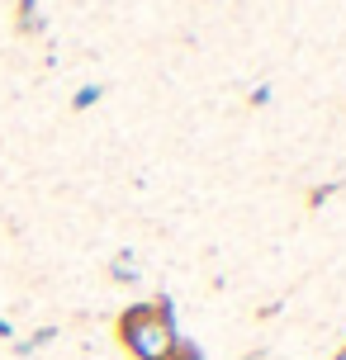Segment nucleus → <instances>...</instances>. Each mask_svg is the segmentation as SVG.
I'll use <instances>...</instances> for the list:
<instances>
[{"label":"nucleus","mask_w":346,"mask_h":360,"mask_svg":"<svg viewBox=\"0 0 346 360\" xmlns=\"http://www.w3.org/2000/svg\"><path fill=\"white\" fill-rule=\"evenodd\" d=\"M114 337L133 360H166V351L176 346V299L171 294H157L147 304H133L119 313L114 323Z\"/></svg>","instance_id":"obj_1"},{"label":"nucleus","mask_w":346,"mask_h":360,"mask_svg":"<svg viewBox=\"0 0 346 360\" xmlns=\"http://www.w3.org/2000/svg\"><path fill=\"white\" fill-rule=\"evenodd\" d=\"M15 34L19 38H43L48 34V15H43L38 0H19L15 5Z\"/></svg>","instance_id":"obj_2"},{"label":"nucleus","mask_w":346,"mask_h":360,"mask_svg":"<svg viewBox=\"0 0 346 360\" xmlns=\"http://www.w3.org/2000/svg\"><path fill=\"white\" fill-rule=\"evenodd\" d=\"M138 275H143V270H138V256H133V252H119L110 261V280H119V285H133Z\"/></svg>","instance_id":"obj_3"},{"label":"nucleus","mask_w":346,"mask_h":360,"mask_svg":"<svg viewBox=\"0 0 346 360\" xmlns=\"http://www.w3.org/2000/svg\"><path fill=\"white\" fill-rule=\"evenodd\" d=\"M100 100H105V86L95 81V86H81V90L72 95V109H76V114H86V109H95Z\"/></svg>","instance_id":"obj_4"},{"label":"nucleus","mask_w":346,"mask_h":360,"mask_svg":"<svg viewBox=\"0 0 346 360\" xmlns=\"http://www.w3.org/2000/svg\"><path fill=\"white\" fill-rule=\"evenodd\" d=\"M166 360H204V351L190 342V337H176V346L166 351Z\"/></svg>","instance_id":"obj_5"},{"label":"nucleus","mask_w":346,"mask_h":360,"mask_svg":"<svg viewBox=\"0 0 346 360\" xmlns=\"http://www.w3.org/2000/svg\"><path fill=\"white\" fill-rule=\"evenodd\" d=\"M53 337H57V327H38L34 337H29V342H24V346H15V351H19V356H34L38 346H48V342H53Z\"/></svg>","instance_id":"obj_6"},{"label":"nucleus","mask_w":346,"mask_h":360,"mask_svg":"<svg viewBox=\"0 0 346 360\" xmlns=\"http://www.w3.org/2000/svg\"><path fill=\"white\" fill-rule=\"evenodd\" d=\"M337 190H342V180H332V185H318V190H309V209H323V204H328Z\"/></svg>","instance_id":"obj_7"},{"label":"nucleus","mask_w":346,"mask_h":360,"mask_svg":"<svg viewBox=\"0 0 346 360\" xmlns=\"http://www.w3.org/2000/svg\"><path fill=\"white\" fill-rule=\"evenodd\" d=\"M271 95H275V90L266 86V81H261V86H252V105H256V109H261V105H271Z\"/></svg>","instance_id":"obj_8"},{"label":"nucleus","mask_w":346,"mask_h":360,"mask_svg":"<svg viewBox=\"0 0 346 360\" xmlns=\"http://www.w3.org/2000/svg\"><path fill=\"white\" fill-rule=\"evenodd\" d=\"M0 342H15V323L10 318H0Z\"/></svg>","instance_id":"obj_9"},{"label":"nucleus","mask_w":346,"mask_h":360,"mask_svg":"<svg viewBox=\"0 0 346 360\" xmlns=\"http://www.w3.org/2000/svg\"><path fill=\"white\" fill-rule=\"evenodd\" d=\"M242 360H266V351H252V356H242Z\"/></svg>","instance_id":"obj_10"},{"label":"nucleus","mask_w":346,"mask_h":360,"mask_svg":"<svg viewBox=\"0 0 346 360\" xmlns=\"http://www.w3.org/2000/svg\"><path fill=\"white\" fill-rule=\"evenodd\" d=\"M332 360H346V346H342V351H337V356H332Z\"/></svg>","instance_id":"obj_11"}]
</instances>
